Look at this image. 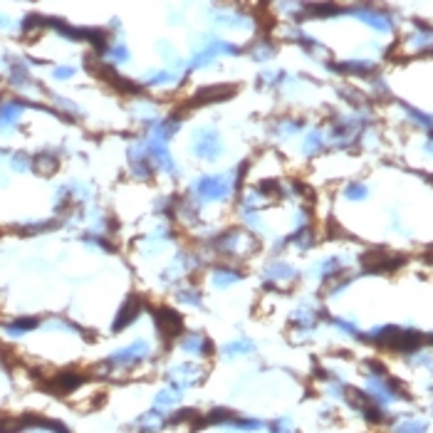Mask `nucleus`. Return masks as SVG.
I'll return each instance as SVG.
<instances>
[{"instance_id": "4", "label": "nucleus", "mask_w": 433, "mask_h": 433, "mask_svg": "<svg viewBox=\"0 0 433 433\" xmlns=\"http://www.w3.org/2000/svg\"><path fill=\"white\" fill-rule=\"evenodd\" d=\"M5 164L12 173L25 176V173H35L32 171V154L30 151H10L5 154Z\"/></svg>"}, {"instance_id": "3", "label": "nucleus", "mask_w": 433, "mask_h": 433, "mask_svg": "<svg viewBox=\"0 0 433 433\" xmlns=\"http://www.w3.org/2000/svg\"><path fill=\"white\" fill-rule=\"evenodd\" d=\"M156 329H159L161 337L166 340H176L181 332H184V320H181L179 312H173L171 307H161L156 309Z\"/></svg>"}, {"instance_id": "2", "label": "nucleus", "mask_w": 433, "mask_h": 433, "mask_svg": "<svg viewBox=\"0 0 433 433\" xmlns=\"http://www.w3.org/2000/svg\"><path fill=\"white\" fill-rule=\"evenodd\" d=\"M245 280V270H243L238 263H228V260H223V263H216V265L208 270V282L218 290H225V287H233V285L243 282Z\"/></svg>"}, {"instance_id": "7", "label": "nucleus", "mask_w": 433, "mask_h": 433, "mask_svg": "<svg viewBox=\"0 0 433 433\" xmlns=\"http://www.w3.org/2000/svg\"><path fill=\"white\" fill-rule=\"evenodd\" d=\"M3 25H5V20H3V15H0V27H3Z\"/></svg>"}, {"instance_id": "5", "label": "nucleus", "mask_w": 433, "mask_h": 433, "mask_svg": "<svg viewBox=\"0 0 433 433\" xmlns=\"http://www.w3.org/2000/svg\"><path fill=\"white\" fill-rule=\"evenodd\" d=\"M344 196L349 198V201H364V198L369 196V188H366V184H362V181H352V184H346Z\"/></svg>"}, {"instance_id": "6", "label": "nucleus", "mask_w": 433, "mask_h": 433, "mask_svg": "<svg viewBox=\"0 0 433 433\" xmlns=\"http://www.w3.org/2000/svg\"><path fill=\"white\" fill-rule=\"evenodd\" d=\"M74 74V67H57L55 72H52V77H55V80H60V82H65V80H69V77H72Z\"/></svg>"}, {"instance_id": "1", "label": "nucleus", "mask_w": 433, "mask_h": 433, "mask_svg": "<svg viewBox=\"0 0 433 433\" xmlns=\"http://www.w3.org/2000/svg\"><path fill=\"white\" fill-rule=\"evenodd\" d=\"M188 148L198 161H206V164H216L225 154V144L216 129H198Z\"/></svg>"}]
</instances>
